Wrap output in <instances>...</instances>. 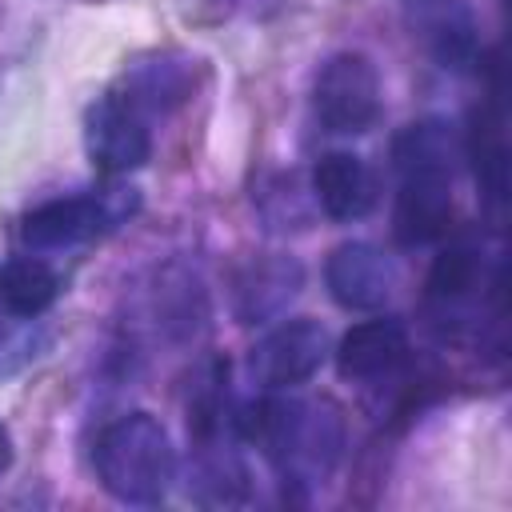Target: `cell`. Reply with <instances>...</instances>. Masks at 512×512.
I'll return each instance as SVG.
<instances>
[{
    "label": "cell",
    "mask_w": 512,
    "mask_h": 512,
    "mask_svg": "<svg viewBox=\"0 0 512 512\" xmlns=\"http://www.w3.org/2000/svg\"><path fill=\"white\" fill-rule=\"evenodd\" d=\"M300 284H304V272L288 256H268V260L248 264V272L236 284V312H240V320L252 324V320L276 316L300 292Z\"/></svg>",
    "instance_id": "cell-12"
},
{
    "label": "cell",
    "mask_w": 512,
    "mask_h": 512,
    "mask_svg": "<svg viewBox=\"0 0 512 512\" xmlns=\"http://www.w3.org/2000/svg\"><path fill=\"white\" fill-rule=\"evenodd\" d=\"M60 296V276L36 256H12L0 264V308L8 316H40Z\"/></svg>",
    "instance_id": "cell-14"
},
{
    "label": "cell",
    "mask_w": 512,
    "mask_h": 512,
    "mask_svg": "<svg viewBox=\"0 0 512 512\" xmlns=\"http://www.w3.org/2000/svg\"><path fill=\"white\" fill-rule=\"evenodd\" d=\"M136 208V192H92V196H60L48 200L40 208H32L20 224V236L28 248L48 252V248H72L84 244L108 228H116L124 216H132Z\"/></svg>",
    "instance_id": "cell-3"
},
{
    "label": "cell",
    "mask_w": 512,
    "mask_h": 512,
    "mask_svg": "<svg viewBox=\"0 0 512 512\" xmlns=\"http://www.w3.org/2000/svg\"><path fill=\"white\" fill-rule=\"evenodd\" d=\"M404 360H408V332L392 316L364 320V324L348 328L336 348V368L348 380H384Z\"/></svg>",
    "instance_id": "cell-8"
},
{
    "label": "cell",
    "mask_w": 512,
    "mask_h": 512,
    "mask_svg": "<svg viewBox=\"0 0 512 512\" xmlns=\"http://www.w3.org/2000/svg\"><path fill=\"white\" fill-rule=\"evenodd\" d=\"M468 156H472V176L492 208L504 204L508 192V148H504V116L500 100H488L472 112L468 128Z\"/></svg>",
    "instance_id": "cell-13"
},
{
    "label": "cell",
    "mask_w": 512,
    "mask_h": 512,
    "mask_svg": "<svg viewBox=\"0 0 512 512\" xmlns=\"http://www.w3.org/2000/svg\"><path fill=\"white\" fill-rule=\"evenodd\" d=\"M84 148L104 176H124L152 156V132L128 96H104L88 108Z\"/></svg>",
    "instance_id": "cell-5"
},
{
    "label": "cell",
    "mask_w": 512,
    "mask_h": 512,
    "mask_svg": "<svg viewBox=\"0 0 512 512\" xmlns=\"http://www.w3.org/2000/svg\"><path fill=\"white\" fill-rule=\"evenodd\" d=\"M456 156H460V136L448 120L440 116H424V120H412L396 132L392 140V164L404 180L412 176H440V180H452V168H456Z\"/></svg>",
    "instance_id": "cell-11"
},
{
    "label": "cell",
    "mask_w": 512,
    "mask_h": 512,
    "mask_svg": "<svg viewBox=\"0 0 512 512\" xmlns=\"http://www.w3.org/2000/svg\"><path fill=\"white\" fill-rule=\"evenodd\" d=\"M316 116L328 132L340 136H356L368 132L380 116V76L376 64L360 52H340L332 56L320 76H316V92H312Z\"/></svg>",
    "instance_id": "cell-4"
},
{
    "label": "cell",
    "mask_w": 512,
    "mask_h": 512,
    "mask_svg": "<svg viewBox=\"0 0 512 512\" xmlns=\"http://www.w3.org/2000/svg\"><path fill=\"white\" fill-rule=\"evenodd\" d=\"M324 284L332 292V300L348 312H376L388 304L392 288H396V268L392 260L364 240H348L340 244L328 264H324Z\"/></svg>",
    "instance_id": "cell-7"
},
{
    "label": "cell",
    "mask_w": 512,
    "mask_h": 512,
    "mask_svg": "<svg viewBox=\"0 0 512 512\" xmlns=\"http://www.w3.org/2000/svg\"><path fill=\"white\" fill-rule=\"evenodd\" d=\"M452 224V180L440 176H412L400 184L396 208H392V232L404 248L432 244Z\"/></svg>",
    "instance_id": "cell-9"
},
{
    "label": "cell",
    "mask_w": 512,
    "mask_h": 512,
    "mask_svg": "<svg viewBox=\"0 0 512 512\" xmlns=\"http://www.w3.org/2000/svg\"><path fill=\"white\" fill-rule=\"evenodd\" d=\"M12 464V436H8V428L0 424V472Z\"/></svg>",
    "instance_id": "cell-17"
},
{
    "label": "cell",
    "mask_w": 512,
    "mask_h": 512,
    "mask_svg": "<svg viewBox=\"0 0 512 512\" xmlns=\"http://www.w3.org/2000/svg\"><path fill=\"white\" fill-rule=\"evenodd\" d=\"M328 360V332L316 320H288L272 328L248 356V372L264 388H292L320 372Z\"/></svg>",
    "instance_id": "cell-6"
},
{
    "label": "cell",
    "mask_w": 512,
    "mask_h": 512,
    "mask_svg": "<svg viewBox=\"0 0 512 512\" xmlns=\"http://www.w3.org/2000/svg\"><path fill=\"white\" fill-rule=\"evenodd\" d=\"M248 436L292 484H324L344 448V420L328 400H264L252 408Z\"/></svg>",
    "instance_id": "cell-1"
},
{
    "label": "cell",
    "mask_w": 512,
    "mask_h": 512,
    "mask_svg": "<svg viewBox=\"0 0 512 512\" xmlns=\"http://www.w3.org/2000/svg\"><path fill=\"white\" fill-rule=\"evenodd\" d=\"M92 460L104 492L124 504H160L176 472L168 428L152 412H128L112 420L100 432Z\"/></svg>",
    "instance_id": "cell-2"
},
{
    "label": "cell",
    "mask_w": 512,
    "mask_h": 512,
    "mask_svg": "<svg viewBox=\"0 0 512 512\" xmlns=\"http://www.w3.org/2000/svg\"><path fill=\"white\" fill-rule=\"evenodd\" d=\"M476 284H480V252L468 240L448 244L428 272V292H432V300H444V304L472 296Z\"/></svg>",
    "instance_id": "cell-15"
},
{
    "label": "cell",
    "mask_w": 512,
    "mask_h": 512,
    "mask_svg": "<svg viewBox=\"0 0 512 512\" xmlns=\"http://www.w3.org/2000/svg\"><path fill=\"white\" fill-rule=\"evenodd\" d=\"M312 192L324 216L332 220H360L376 204V176L356 152H328L312 168Z\"/></svg>",
    "instance_id": "cell-10"
},
{
    "label": "cell",
    "mask_w": 512,
    "mask_h": 512,
    "mask_svg": "<svg viewBox=\"0 0 512 512\" xmlns=\"http://www.w3.org/2000/svg\"><path fill=\"white\" fill-rule=\"evenodd\" d=\"M12 352H20V356L32 360V356H36V344H32L24 332H0V376H8L12 368H20L16 360H8Z\"/></svg>",
    "instance_id": "cell-16"
}]
</instances>
